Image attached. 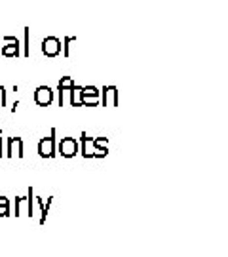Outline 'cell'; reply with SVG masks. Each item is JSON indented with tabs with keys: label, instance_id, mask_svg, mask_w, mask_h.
I'll return each instance as SVG.
<instances>
[{
	"label": "cell",
	"instance_id": "obj_20",
	"mask_svg": "<svg viewBox=\"0 0 228 257\" xmlns=\"http://www.w3.org/2000/svg\"><path fill=\"white\" fill-rule=\"evenodd\" d=\"M0 204H10V200L6 196H0Z\"/></svg>",
	"mask_w": 228,
	"mask_h": 257
},
{
	"label": "cell",
	"instance_id": "obj_5",
	"mask_svg": "<svg viewBox=\"0 0 228 257\" xmlns=\"http://www.w3.org/2000/svg\"><path fill=\"white\" fill-rule=\"evenodd\" d=\"M42 53L46 57H57L61 53V40L57 37H46L42 40Z\"/></svg>",
	"mask_w": 228,
	"mask_h": 257
},
{
	"label": "cell",
	"instance_id": "obj_1",
	"mask_svg": "<svg viewBox=\"0 0 228 257\" xmlns=\"http://www.w3.org/2000/svg\"><path fill=\"white\" fill-rule=\"evenodd\" d=\"M55 137H57V132L51 130L48 137L40 139V143H38V154L42 158H53L55 156V153H57V141H55Z\"/></svg>",
	"mask_w": 228,
	"mask_h": 257
},
{
	"label": "cell",
	"instance_id": "obj_21",
	"mask_svg": "<svg viewBox=\"0 0 228 257\" xmlns=\"http://www.w3.org/2000/svg\"><path fill=\"white\" fill-rule=\"evenodd\" d=\"M0 156H2V137H0Z\"/></svg>",
	"mask_w": 228,
	"mask_h": 257
},
{
	"label": "cell",
	"instance_id": "obj_10",
	"mask_svg": "<svg viewBox=\"0 0 228 257\" xmlns=\"http://www.w3.org/2000/svg\"><path fill=\"white\" fill-rule=\"evenodd\" d=\"M15 215H31L29 196H19V198H15Z\"/></svg>",
	"mask_w": 228,
	"mask_h": 257
},
{
	"label": "cell",
	"instance_id": "obj_14",
	"mask_svg": "<svg viewBox=\"0 0 228 257\" xmlns=\"http://www.w3.org/2000/svg\"><path fill=\"white\" fill-rule=\"evenodd\" d=\"M76 42V38L74 37H67L63 40V44H61V50H63V55L65 57H71V46Z\"/></svg>",
	"mask_w": 228,
	"mask_h": 257
},
{
	"label": "cell",
	"instance_id": "obj_8",
	"mask_svg": "<svg viewBox=\"0 0 228 257\" xmlns=\"http://www.w3.org/2000/svg\"><path fill=\"white\" fill-rule=\"evenodd\" d=\"M6 154H8V156H17V158H21V156L25 154L23 153V139H21V137H10Z\"/></svg>",
	"mask_w": 228,
	"mask_h": 257
},
{
	"label": "cell",
	"instance_id": "obj_18",
	"mask_svg": "<svg viewBox=\"0 0 228 257\" xmlns=\"http://www.w3.org/2000/svg\"><path fill=\"white\" fill-rule=\"evenodd\" d=\"M10 215V204H0V217H8Z\"/></svg>",
	"mask_w": 228,
	"mask_h": 257
},
{
	"label": "cell",
	"instance_id": "obj_19",
	"mask_svg": "<svg viewBox=\"0 0 228 257\" xmlns=\"http://www.w3.org/2000/svg\"><path fill=\"white\" fill-rule=\"evenodd\" d=\"M0 107H6V90H4V86H0Z\"/></svg>",
	"mask_w": 228,
	"mask_h": 257
},
{
	"label": "cell",
	"instance_id": "obj_15",
	"mask_svg": "<svg viewBox=\"0 0 228 257\" xmlns=\"http://www.w3.org/2000/svg\"><path fill=\"white\" fill-rule=\"evenodd\" d=\"M72 86H74V80H72L71 76H63L59 80V84H57V90H63V92H69Z\"/></svg>",
	"mask_w": 228,
	"mask_h": 257
},
{
	"label": "cell",
	"instance_id": "obj_6",
	"mask_svg": "<svg viewBox=\"0 0 228 257\" xmlns=\"http://www.w3.org/2000/svg\"><path fill=\"white\" fill-rule=\"evenodd\" d=\"M101 105L103 107H118V88L105 86L101 90Z\"/></svg>",
	"mask_w": 228,
	"mask_h": 257
},
{
	"label": "cell",
	"instance_id": "obj_11",
	"mask_svg": "<svg viewBox=\"0 0 228 257\" xmlns=\"http://www.w3.org/2000/svg\"><path fill=\"white\" fill-rule=\"evenodd\" d=\"M69 96H71V105L72 107H82V86H72L69 90Z\"/></svg>",
	"mask_w": 228,
	"mask_h": 257
},
{
	"label": "cell",
	"instance_id": "obj_12",
	"mask_svg": "<svg viewBox=\"0 0 228 257\" xmlns=\"http://www.w3.org/2000/svg\"><path fill=\"white\" fill-rule=\"evenodd\" d=\"M36 204H38V208H40V223H46V215H48L49 211V206H51V202H53V196H49L48 200H46V204H44V200L42 198H35Z\"/></svg>",
	"mask_w": 228,
	"mask_h": 257
},
{
	"label": "cell",
	"instance_id": "obj_13",
	"mask_svg": "<svg viewBox=\"0 0 228 257\" xmlns=\"http://www.w3.org/2000/svg\"><path fill=\"white\" fill-rule=\"evenodd\" d=\"M21 55L23 57H29L31 55V29L25 27L23 29V46H21Z\"/></svg>",
	"mask_w": 228,
	"mask_h": 257
},
{
	"label": "cell",
	"instance_id": "obj_9",
	"mask_svg": "<svg viewBox=\"0 0 228 257\" xmlns=\"http://www.w3.org/2000/svg\"><path fill=\"white\" fill-rule=\"evenodd\" d=\"M80 153L84 158H93V139L86 132H82L80 135Z\"/></svg>",
	"mask_w": 228,
	"mask_h": 257
},
{
	"label": "cell",
	"instance_id": "obj_3",
	"mask_svg": "<svg viewBox=\"0 0 228 257\" xmlns=\"http://www.w3.org/2000/svg\"><path fill=\"white\" fill-rule=\"evenodd\" d=\"M101 90L95 86H82V107H99Z\"/></svg>",
	"mask_w": 228,
	"mask_h": 257
},
{
	"label": "cell",
	"instance_id": "obj_4",
	"mask_svg": "<svg viewBox=\"0 0 228 257\" xmlns=\"http://www.w3.org/2000/svg\"><path fill=\"white\" fill-rule=\"evenodd\" d=\"M2 42H4V46L0 50V53L4 57H19L21 55V44L15 37H4Z\"/></svg>",
	"mask_w": 228,
	"mask_h": 257
},
{
	"label": "cell",
	"instance_id": "obj_16",
	"mask_svg": "<svg viewBox=\"0 0 228 257\" xmlns=\"http://www.w3.org/2000/svg\"><path fill=\"white\" fill-rule=\"evenodd\" d=\"M108 147V137H93V151L95 149H107Z\"/></svg>",
	"mask_w": 228,
	"mask_h": 257
},
{
	"label": "cell",
	"instance_id": "obj_17",
	"mask_svg": "<svg viewBox=\"0 0 228 257\" xmlns=\"http://www.w3.org/2000/svg\"><path fill=\"white\" fill-rule=\"evenodd\" d=\"M108 153V147L107 149H95L93 151V158H105Z\"/></svg>",
	"mask_w": 228,
	"mask_h": 257
},
{
	"label": "cell",
	"instance_id": "obj_2",
	"mask_svg": "<svg viewBox=\"0 0 228 257\" xmlns=\"http://www.w3.org/2000/svg\"><path fill=\"white\" fill-rule=\"evenodd\" d=\"M57 151L63 158H72V156H76V153H80V143L74 137H63L57 145Z\"/></svg>",
	"mask_w": 228,
	"mask_h": 257
},
{
	"label": "cell",
	"instance_id": "obj_7",
	"mask_svg": "<svg viewBox=\"0 0 228 257\" xmlns=\"http://www.w3.org/2000/svg\"><path fill=\"white\" fill-rule=\"evenodd\" d=\"M35 101L40 107H49L53 103V90L49 86H38L35 92Z\"/></svg>",
	"mask_w": 228,
	"mask_h": 257
}]
</instances>
